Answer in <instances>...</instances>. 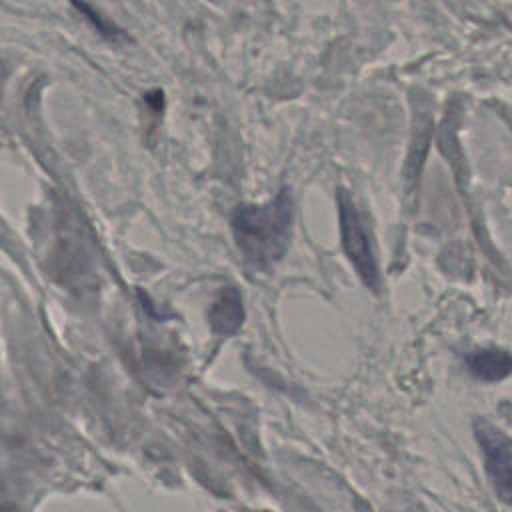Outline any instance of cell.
Wrapping results in <instances>:
<instances>
[{"mask_svg": "<svg viewBox=\"0 0 512 512\" xmlns=\"http://www.w3.org/2000/svg\"><path fill=\"white\" fill-rule=\"evenodd\" d=\"M294 220V198L282 188L268 204H242L232 212L234 240L250 266L264 268L280 260L290 242Z\"/></svg>", "mask_w": 512, "mask_h": 512, "instance_id": "1", "label": "cell"}, {"mask_svg": "<svg viewBox=\"0 0 512 512\" xmlns=\"http://www.w3.org/2000/svg\"><path fill=\"white\" fill-rule=\"evenodd\" d=\"M338 218H340V238H342L344 254L348 256L360 280L370 290L376 292L380 286V272H378L372 240L368 236V230L364 226V220L358 208L354 206L352 198L344 188H338Z\"/></svg>", "mask_w": 512, "mask_h": 512, "instance_id": "2", "label": "cell"}, {"mask_svg": "<svg viewBox=\"0 0 512 512\" xmlns=\"http://www.w3.org/2000/svg\"><path fill=\"white\" fill-rule=\"evenodd\" d=\"M474 432L496 494L512 506V438L482 418L474 422Z\"/></svg>", "mask_w": 512, "mask_h": 512, "instance_id": "3", "label": "cell"}, {"mask_svg": "<svg viewBox=\"0 0 512 512\" xmlns=\"http://www.w3.org/2000/svg\"><path fill=\"white\" fill-rule=\"evenodd\" d=\"M244 316L246 312H244L242 296L234 286H226L220 290L208 314L212 330L222 336L236 334L244 322Z\"/></svg>", "mask_w": 512, "mask_h": 512, "instance_id": "4", "label": "cell"}, {"mask_svg": "<svg viewBox=\"0 0 512 512\" xmlns=\"http://www.w3.org/2000/svg\"><path fill=\"white\" fill-rule=\"evenodd\" d=\"M468 366L476 378L498 382L512 372V356L502 348H480L468 356Z\"/></svg>", "mask_w": 512, "mask_h": 512, "instance_id": "5", "label": "cell"}, {"mask_svg": "<svg viewBox=\"0 0 512 512\" xmlns=\"http://www.w3.org/2000/svg\"><path fill=\"white\" fill-rule=\"evenodd\" d=\"M430 132H432L430 114H424V118H418L414 128H412L414 136H412L410 150H408V160H406V172H408V178H410V186H416V182H418L420 168H422V164L426 160Z\"/></svg>", "mask_w": 512, "mask_h": 512, "instance_id": "6", "label": "cell"}, {"mask_svg": "<svg viewBox=\"0 0 512 512\" xmlns=\"http://www.w3.org/2000/svg\"><path fill=\"white\" fill-rule=\"evenodd\" d=\"M72 4L76 6V10H78L80 14H84V18L96 28V32H98L102 38H106V40H110V42H114V40H124V38H126V32H124L118 24H114L112 20H108L106 16H102L96 6L88 4L86 0H72Z\"/></svg>", "mask_w": 512, "mask_h": 512, "instance_id": "7", "label": "cell"}]
</instances>
